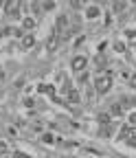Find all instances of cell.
I'll return each instance as SVG.
<instances>
[{
    "label": "cell",
    "instance_id": "15",
    "mask_svg": "<svg viewBox=\"0 0 136 158\" xmlns=\"http://www.w3.org/2000/svg\"><path fill=\"white\" fill-rule=\"evenodd\" d=\"M5 152H7V145H5V143H0V154H5Z\"/></svg>",
    "mask_w": 136,
    "mask_h": 158
},
{
    "label": "cell",
    "instance_id": "14",
    "mask_svg": "<svg viewBox=\"0 0 136 158\" xmlns=\"http://www.w3.org/2000/svg\"><path fill=\"white\" fill-rule=\"evenodd\" d=\"M13 158H29V156H27V154H22V152H15V154H13Z\"/></svg>",
    "mask_w": 136,
    "mask_h": 158
},
{
    "label": "cell",
    "instance_id": "13",
    "mask_svg": "<svg viewBox=\"0 0 136 158\" xmlns=\"http://www.w3.org/2000/svg\"><path fill=\"white\" fill-rule=\"evenodd\" d=\"M130 123H132V127L136 125V112H132V114H130Z\"/></svg>",
    "mask_w": 136,
    "mask_h": 158
},
{
    "label": "cell",
    "instance_id": "16",
    "mask_svg": "<svg viewBox=\"0 0 136 158\" xmlns=\"http://www.w3.org/2000/svg\"><path fill=\"white\" fill-rule=\"evenodd\" d=\"M132 88H134V90H136V75H134V77H132Z\"/></svg>",
    "mask_w": 136,
    "mask_h": 158
},
{
    "label": "cell",
    "instance_id": "6",
    "mask_svg": "<svg viewBox=\"0 0 136 158\" xmlns=\"http://www.w3.org/2000/svg\"><path fill=\"white\" fill-rule=\"evenodd\" d=\"M46 48L53 53L55 48H57V35H51V40H48V44H46Z\"/></svg>",
    "mask_w": 136,
    "mask_h": 158
},
{
    "label": "cell",
    "instance_id": "4",
    "mask_svg": "<svg viewBox=\"0 0 136 158\" xmlns=\"http://www.w3.org/2000/svg\"><path fill=\"white\" fill-rule=\"evenodd\" d=\"M79 99H81V94H79V92H77L75 88H68V101L77 103V101H79Z\"/></svg>",
    "mask_w": 136,
    "mask_h": 158
},
{
    "label": "cell",
    "instance_id": "7",
    "mask_svg": "<svg viewBox=\"0 0 136 158\" xmlns=\"http://www.w3.org/2000/svg\"><path fill=\"white\" fill-rule=\"evenodd\" d=\"M66 24H68V20H66L64 15H60V18H57V31H62V29H66Z\"/></svg>",
    "mask_w": 136,
    "mask_h": 158
},
{
    "label": "cell",
    "instance_id": "8",
    "mask_svg": "<svg viewBox=\"0 0 136 158\" xmlns=\"http://www.w3.org/2000/svg\"><path fill=\"white\" fill-rule=\"evenodd\" d=\"M86 15H88V18H97V15H99V7H90V9L86 11Z\"/></svg>",
    "mask_w": 136,
    "mask_h": 158
},
{
    "label": "cell",
    "instance_id": "5",
    "mask_svg": "<svg viewBox=\"0 0 136 158\" xmlns=\"http://www.w3.org/2000/svg\"><path fill=\"white\" fill-rule=\"evenodd\" d=\"M33 44H35V37H33V35H24V37H22V46H24V48H31Z\"/></svg>",
    "mask_w": 136,
    "mask_h": 158
},
{
    "label": "cell",
    "instance_id": "3",
    "mask_svg": "<svg viewBox=\"0 0 136 158\" xmlns=\"http://www.w3.org/2000/svg\"><path fill=\"white\" fill-rule=\"evenodd\" d=\"M86 64H88V59H86V57H75V59H72V70L81 73V70L86 68Z\"/></svg>",
    "mask_w": 136,
    "mask_h": 158
},
{
    "label": "cell",
    "instance_id": "10",
    "mask_svg": "<svg viewBox=\"0 0 136 158\" xmlns=\"http://www.w3.org/2000/svg\"><path fill=\"white\" fill-rule=\"evenodd\" d=\"M123 7H125L123 2H114V5H112V9H114V11H123Z\"/></svg>",
    "mask_w": 136,
    "mask_h": 158
},
{
    "label": "cell",
    "instance_id": "11",
    "mask_svg": "<svg viewBox=\"0 0 136 158\" xmlns=\"http://www.w3.org/2000/svg\"><path fill=\"white\" fill-rule=\"evenodd\" d=\"M33 24H35V22H33L31 18H27V20H24V29H33Z\"/></svg>",
    "mask_w": 136,
    "mask_h": 158
},
{
    "label": "cell",
    "instance_id": "12",
    "mask_svg": "<svg viewBox=\"0 0 136 158\" xmlns=\"http://www.w3.org/2000/svg\"><path fill=\"white\" fill-rule=\"evenodd\" d=\"M42 141H44V143H53V136H51V134H44Z\"/></svg>",
    "mask_w": 136,
    "mask_h": 158
},
{
    "label": "cell",
    "instance_id": "1",
    "mask_svg": "<svg viewBox=\"0 0 136 158\" xmlns=\"http://www.w3.org/2000/svg\"><path fill=\"white\" fill-rule=\"evenodd\" d=\"M110 88H112V75H99V77H97L94 90L99 92V94H105Z\"/></svg>",
    "mask_w": 136,
    "mask_h": 158
},
{
    "label": "cell",
    "instance_id": "9",
    "mask_svg": "<svg viewBox=\"0 0 136 158\" xmlns=\"http://www.w3.org/2000/svg\"><path fill=\"white\" fill-rule=\"evenodd\" d=\"M99 123L101 125H110V116L108 114H99Z\"/></svg>",
    "mask_w": 136,
    "mask_h": 158
},
{
    "label": "cell",
    "instance_id": "2",
    "mask_svg": "<svg viewBox=\"0 0 136 158\" xmlns=\"http://www.w3.org/2000/svg\"><path fill=\"white\" fill-rule=\"evenodd\" d=\"M121 138L127 141V143H132V145H136V127H125L121 132Z\"/></svg>",
    "mask_w": 136,
    "mask_h": 158
}]
</instances>
